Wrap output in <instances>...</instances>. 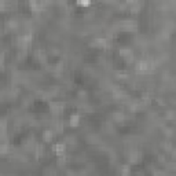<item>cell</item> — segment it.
I'll list each match as a JSON object with an SVG mask.
<instances>
[{
	"instance_id": "6da1fadb",
	"label": "cell",
	"mask_w": 176,
	"mask_h": 176,
	"mask_svg": "<svg viewBox=\"0 0 176 176\" xmlns=\"http://www.w3.org/2000/svg\"><path fill=\"white\" fill-rule=\"evenodd\" d=\"M50 108H51V110H52V113L59 114V113H62V110H63V103H61V102H51Z\"/></svg>"
},
{
	"instance_id": "7a4b0ae2",
	"label": "cell",
	"mask_w": 176,
	"mask_h": 176,
	"mask_svg": "<svg viewBox=\"0 0 176 176\" xmlns=\"http://www.w3.org/2000/svg\"><path fill=\"white\" fill-rule=\"evenodd\" d=\"M54 151L57 153V154H59V155H62L63 154V151H65V149H66V146L65 144H62V143H58V144H54Z\"/></svg>"
},
{
	"instance_id": "3957f363",
	"label": "cell",
	"mask_w": 176,
	"mask_h": 176,
	"mask_svg": "<svg viewBox=\"0 0 176 176\" xmlns=\"http://www.w3.org/2000/svg\"><path fill=\"white\" fill-rule=\"evenodd\" d=\"M142 158V154H140L139 151H133V153H131L130 155V161L131 162H138Z\"/></svg>"
},
{
	"instance_id": "277c9868",
	"label": "cell",
	"mask_w": 176,
	"mask_h": 176,
	"mask_svg": "<svg viewBox=\"0 0 176 176\" xmlns=\"http://www.w3.org/2000/svg\"><path fill=\"white\" fill-rule=\"evenodd\" d=\"M6 132H7V121L1 120L0 121V135H6Z\"/></svg>"
},
{
	"instance_id": "5b68a950",
	"label": "cell",
	"mask_w": 176,
	"mask_h": 176,
	"mask_svg": "<svg viewBox=\"0 0 176 176\" xmlns=\"http://www.w3.org/2000/svg\"><path fill=\"white\" fill-rule=\"evenodd\" d=\"M35 149H36V157L37 158H40L44 154V146L43 144H36V147Z\"/></svg>"
},
{
	"instance_id": "8992f818",
	"label": "cell",
	"mask_w": 176,
	"mask_h": 176,
	"mask_svg": "<svg viewBox=\"0 0 176 176\" xmlns=\"http://www.w3.org/2000/svg\"><path fill=\"white\" fill-rule=\"evenodd\" d=\"M10 150V146L7 143H0V154H7Z\"/></svg>"
},
{
	"instance_id": "52a82bcc",
	"label": "cell",
	"mask_w": 176,
	"mask_h": 176,
	"mask_svg": "<svg viewBox=\"0 0 176 176\" xmlns=\"http://www.w3.org/2000/svg\"><path fill=\"white\" fill-rule=\"evenodd\" d=\"M54 131H46V132H44V140H46V142H50L51 139H52V136H54Z\"/></svg>"
},
{
	"instance_id": "ba28073f",
	"label": "cell",
	"mask_w": 176,
	"mask_h": 176,
	"mask_svg": "<svg viewBox=\"0 0 176 176\" xmlns=\"http://www.w3.org/2000/svg\"><path fill=\"white\" fill-rule=\"evenodd\" d=\"M79 121H80V117L77 114H73L72 117H70V125H77V124H79Z\"/></svg>"
},
{
	"instance_id": "9c48e42d",
	"label": "cell",
	"mask_w": 176,
	"mask_h": 176,
	"mask_svg": "<svg viewBox=\"0 0 176 176\" xmlns=\"http://www.w3.org/2000/svg\"><path fill=\"white\" fill-rule=\"evenodd\" d=\"M36 57L39 58L40 61H43L44 58H46V52H44L43 50H37V51H36Z\"/></svg>"
},
{
	"instance_id": "30bf717a",
	"label": "cell",
	"mask_w": 176,
	"mask_h": 176,
	"mask_svg": "<svg viewBox=\"0 0 176 176\" xmlns=\"http://www.w3.org/2000/svg\"><path fill=\"white\" fill-rule=\"evenodd\" d=\"M95 43H96L98 46L105 47V46H106V44H108V41H106V40H105V39H96V40H95Z\"/></svg>"
},
{
	"instance_id": "8fae6325",
	"label": "cell",
	"mask_w": 176,
	"mask_h": 176,
	"mask_svg": "<svg viewBox=\"0 0 176 176\" xmlns=\"http://www.w3.org/2000/svg\"><path fill=\"white\" fill-rule=\"evenodd\" d=\"M17 26H18V24H17L15 21H8L7 22V28L8 29H15Z\"/></svg>"
},
{
	"instance_id": "7c38bea8",
	"label": "cell",
	"mask_w": 176,
	"mask_h": 176,
	"mask_svg": "<svg viewBox=\"0 0 176 176\" xmlns=\"http://www.w3.org/2000/svg\"><path fill=\"white\" fill-rule=\"evenodd\" d=\"M114 120L116 121H122V120H124V114H122V113H116Z\"/></svg>"
}]
</instances>
